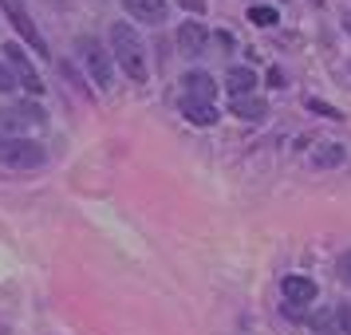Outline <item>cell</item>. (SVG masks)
Returning a JSON list of instances; mask_svg holds the SVG:
<instances>
[{"label": "cell", "mask_w": 351, "mask_h": 335, "mask_svg": "<svg viewBox=\"0 0 351 335\" xmlns=\"http://www.w3.org/2000/svg\"><path fill=\"white\" fill-rule=\"evenodd\" d=\"M111 64L123 67V75H127L130 83H146V75H150L143 36L134 32L130 24H123V20L111 24Z\"/></svg>", "instance_id": "cell-1"}, {"label": "cell", "mask_w": 351, "mask_h": 335, "mask_svg": "<svg viewBox=\"0 0 351 335\" xmlns=\"http://www.w3.org/2000/svg\"><path fill=\"white\" fill-rule=\"evenodd\" d=\"M12 87H16V75L8 71V64H0V95H4V91H12Z\"/></svg>", "instance_id": "cell-19"}, {"label": "cell", "mask_w": 351, "mask_h": 335, "mask_svg": "<svg viewBox=\"0 0 351 335\" xmlns=\"http://www.w3.org/2000/svg\"><path fill=\"white\" fill-rule=\"evenodd\" d=\"M209 44V32L197 24V20H186L182 28H178V48L186 51V55H202Z\"/></svg>", "instance_id": "cell-10"}, {"label": "cell", "mask_w": 351, "mask_h": 335, "mask_svg": "<svg viewBox=\"0 0 351 335\" xmlns=\"http://www.w3.org/2000/svg\"><path fill=\"white\" fill-rule=\"evenodd\" d=\"M225 87L233 91V99H237V95H253V87H256L253 67H229V75H225Z\"/></svg>", "instance_id": "cell-13"}, {"label": "cell", "mask_w": 351, "mask_h": 335, "mask_svg": "<svg viewBox=\"0 0 351 335\" xmlns=\"http://www.w3.org/2000/svg\"><path fill=\"white\" fill-rule=\"evenodd\" d=\"M48 150L36 142V138H12V134H0V162L4 166H16V170H36L44 166Z\"/></svg>", "instance_id": "cell-3"}, {"label": "cell", "mask_w": 351, "mask_h": 335, "mask_svg": "<svg viewBox=\"0 0 351 335\" xmlns=\"http://www.w3.org/2000/svg\"><path fill=\"white\" fill-rule=\"evenodd\" d=\"M182 114H186V123H193V127H213L217 123L213 103H190V99H182Z\"/></svg>", "instance_id": "cell-14"}, {"label": "cell", "mask_w": 351, "mask_h": 335, "mask_svg": "<svg viewBox=\"0 0 351 335\" xmlns=\"http://www.w3.org/2000/svg\"><path fill=\"white\" fill-rule=\"evenodd\" d=\"M182 87H186L182 99H190V103H213L217 99V79L209 71H186L182 75Z\"/></svg>", "instance_id": "cell-7"}, {"label": "cell", "mask_w": 351, "mask_h": 335, "mask_svg": "<svg viewBox=\"0 0 351 335\" xmlns=\"http://www.w3.org/2000/svg\"><path fill=\"white\" fill-rule=\"evenodd\" d=\"M123 8H127L134 20H146V24H162L166 20V0H123Z\"/></svg>", "instance_id": "cell-11"}, {"label": "cell", "mask_w": 351, "mask_h": 335, "mask_svg": "<svg viewBox=\"0 0 351 335\" xmlns=\"http://www.w3.org/2000/svg\"><path fill=\"white\" fill-rule=\"evenodd\" d=\"M186 8H193V12H202V0H182Z\"/></svg>", "instance_id": "cell-22"}, {"label": "cell", "mask_w": 351, "mask_h": 335, "mask_svg": "<svg viewBox=\"0 0 351 335\" xmlns=\"http://www.w3.org/2000/svg\"><path fill=\"white\" fill-rule=\"evenodd\" d=\"M269 83L280 91V87H285V71H280V67H272V71H269Z\"/></svg>", "instance_id": "cell-21"}, {"label": "cell", "mask_w": 351, "mask_h": 335, "mask_svg": "<svg viewBox=\"0 0 351 335\" xmlns=\"http://www.w3.org/2000/svg\"><path fill=\"white\" fill-rule=\"evenodd\" d=\"M249 20H253L256 28H272V24H276V8H269V4H253V8H249Z\"/></svg>", "instance_id": "cell-15"}, {"label": "cell", "mask_w": 351, "mask_h": 335, "mask_svg": "<svg viewBox=\"0 0 351 335\" xmlns=\"http://www.w3.org/2000/svg\"><path fill=\"white\" fill-rule=\"evenodd\" d=\"M0 8H4V16L12 20V28L20 32V40H28V48L40 51V55H48V44H44V36H40V28H36V20L28 16L24 0H0Z\"/></svg>", "instance_id": "cell-5"}, {"label": "cell", "mask_w": 351, "mask_h": 335, "mask_svg": "<svg viewBox=\"0 0 351 335\" xmlns=\"http://www.w3.org/2000/svg\"><path fill=\"white\" fill-rule=\"evenodd\" d=\"M80 51H83V64H87V75L99 83V91H111V87H114L111 51L103 48L99 40H80Z\"/></svg>", "instance_id": "cell-4"}, {"label": "cell", "mask_w": 351, "mask_h": 335, "mask_svg": "<svg viewBox=\"0 0 351 335\" xmlns=\"http://www.w3.org/2000/svg\"><path fill=\"white\" fill-rule=\"evenodd\" d=\"M312 323H316L319 335H335V316H332V312H316V316H312Z\"/></svg>", "instance_id": "cell-17"}, {"label": "cell", "mask_w": 351, "mask_h": 335, "mask_svg": "<svg viewBox=\"0 0 351 335\" xmlns=\"http://www.w3.org/2000/svg\"><path fill=\"white\" fill-rule=\"evenodd\" d=\"M48 127V114L40 103H16V107H0V134H28V130H44Z\"/></svg>", "instance_id": "cell-2"}, {"label": "cell", "mask_w": 351, "mask_h": 335, "mask_svg": "<svg viewBox=\"0 0 351 335\" xmlns=\"http://www.w3.org/2000/svg\"><path fill=\"white\" fill-rule=\"evenodd\" d=\"M343 162H348V146L343 142H319L316 150H312L308 166H312V170H335V166H343Z\"/></svg>", "instance_id": "cell-9"}, {"label": "cell", "mask_w": 351, "mask_h": 335, "mask_svg": "<svg viewBox=\"0 0 351 335\" xmlns=\"http://www.w3.org/2000/svg\"><path fill=\"white\" fill-rule=\"evenodd\" d=\"M343 28H348V32H351V16H343Z\"/></svg>", "instance_id": "cell-23"}, {"label": "cell", "mask_w": 351, "mask_h": 335, "mask_svg": "<svg viewBox=\"0 0 351 335\" xmlns=\"http://www.w3.org/2000/svg\"><path fill=\"white\" fill-rule=\"evenodd\" d=\"M304 107H308L312 114H324V119H332V123H339V119H343V114L332 107V103H324V99H312V95L304 99Z\"/></svg>", "instance_id": "cell-16"}, {"label": "cell", "mask_w": 351, "mask_h": 335, "mask_svg": "<svg viewBox=\"0 0 351 335\" xmlns=\"http://www.w3.org/2000/svg\"><path fill=\"white\" fill-rule=\"evenodd\" d=\"M335 327H339L343 335H351V303H343V308L335 312Z\"/></svg>", "instance_id": "cell-18"}, {"label": "cell", "mask_w": 351, "mask_h": 335, "mask_svg": "<svg viewBox=\"0 0 351 335\" xmlns=\"http://www.w3.org/2000/svg\"><path fill=\"white\" fill-rule=\"evenodd\" d=\"M280 292H285V300L292 303V308H304V303L316 300V280L312 276H285V284H280Z\"/></svg>", "instance_id": "cell-8"}, {"label": "cell", "mask_w": 351, "mask_h": 335, "mask_svg": "<svg viewBox=\"0 0 351 335\" xmlns=\"http://www.w3.org/2000/svg\"><path fill=\"white\" fill-rule=\"evenodd\" d=\"M339 280H351V249L339 256Z\"/></svg>", "instance_id": "cell-20"}, {"label": "cell", "mask_w": 351, "mask_h": 335, "mask_svg": "<svg viewBox=\"0 0 351 335\" xmlns=\"http://www.w3.org/2000/svg\"><path fill=\"white\" fill-rule=\"evenodd\" d=\"M229 111L237 114L241 123H261V119L269 114V107H265L256 95H237L233 103H229Z\"/></svg>", "instance_id": "cell-12"}, {"label": "cell", "mask_w": 351, "mask_h": 335, "mask_svg": "<svg viewBox=\"0 0 351 335\" xmlns=\"http://www.w3.org/2000/svg\"><path fill=\"white\" fill-rule=\"evenodd\" d=\"M4 55H8V71H12V75H16L32 95H44V79H40V75H36V67L28 64L24 48H20V44H4Z\"/></svg>", "instance_id": "cell-6"}]
</instances>
